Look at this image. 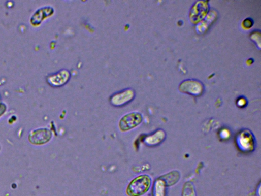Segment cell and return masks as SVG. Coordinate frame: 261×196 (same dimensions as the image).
<instances>
[{"label":"cell","instance_id":"cell-1","mask_svg":"<svg viewBox=\"0 0 261 196\" xmlns=\"http://www.w3.org/2000/svg\"><path fill=\"white\" fill-rule=\"evenodd\" d=\"M152 184V178L149 175H139L129 181L125 194L127 196H144L149 191Z\"/></svg>","mask_w":261,"mask_h":196},{"label":"cell","instance_id":"cell-2","mask_svg":"<svg viewBox=\"0 0 261 196\" xmlns=\"http://www.w3.org/2000/svg\"><path fill=\"white\" fill-rule=\"evenodd\" d=\"M235 143L237 148L244 153L252 152L256 146L254 135L250 130L247 129L241 130L237 134Z\"/></svg>","mask_w":261,"mask_h":196},{"label":"cell","instance_id":"cell-3","mask_svg":"<svg viewBox=\"0 0 261 196\" xmlns=\"http://www.w3.org/2000/svg\"><path fill=\"white\" fill-rule=\"evenodd\" d=\"M143 121V116L139 112L125 114L119 120L118 127L121 133H127L139 127Z\"/></svg>","mask_w":261,"mask_h":196},{"label":"cell","instance_id":"cell-4","mask_svg":"<svg viewBox=\"0 0 261 196\" xmlns=\"http://www.w3.org/2000/svg\"><path fill=\"white\" fill-rule=\"evenodd\" d=\"M53 138L52 130L48 128H40L31 130L28 136L30 144L41 146L50 143Z\"/></svg>","mask_w":261,"mask_h":196},{"label":"cell","instance_id":"cell-5","mask_svg":"<svg viewBox=\"0 0 261 196\" xmlns=\"http://www.w3.org/2000/svg\"><path fill=\"white\" fill-rule=\"evenodd\" d=\"M135 95L134 89H123L113 94L110 97V103L115 107H122L132 102L135 99Z\"/></svg>","mask_w":261,"mask_h":196},{"label":"cell","instance_id":"cell-6","mask_svg":"<svg viewBox=\"0 0 261 196\" xmlns=\"http://www.w3.org/2000/svg\"><path fill=\"white\" fill-rule=\"evenodd\" d=\"M70 79V72L67 70H61L49 75L47 78V81L53 87H60L66 84Z\"/></svg>","mask_w":261,"mask_h":196},{"label":"cell","instance_id":"cell-7","mask_svg":"<svg viewBox=\"0 0 261 196\" xmlns=\"http://www.w3.org/2000/svg\"><path fill=\"white\" fill-rule=\"evenodd\" d=\"M54 10L50 7H43L39 9L32 15L30 18V23L32 26H38L47 18L51 16Z\"/></svg>","mask_w":261,"mask_h":196},{"label":"cell","instance_id":"cell-8","mask_svg":"<svg viewBox=\"0 0 261 196\" xmlns=\"http://www.w3.org/2000/svg\"><path fill=\"white\" fill-rule=\"evenodd\" d=\"M166 137V132L162 129H158L147 136L144 139V143L147 146L154 147L161 144Z\"/></svg>","mask_w":261,"mask_h":196},{"label":"cell","instance_id":"cell-9","mask_svg":"<svg viewBox=\"0 0 261 196\" xmlns=\"http://www.w3.org/2000/svg\"><path fill=\"white\" fill-rule=\"evenodd\" d=\"M167 187L165 181L158 177L152 184V196H167Z\"/></svg>","mask_w":261,"mask_h":196},{"label":"cell","instance_id":"cell-10","mask_svg":"<svg viewBox=\"0 0 261 196\" xmlns=\"http://www.w3.org/2000/svg\"><path fill=\"white\" fill-rule=\"evenodd\" d=\"M162 179L167 187L173 186L177 184L181 179L180 173L178 171H172L159 177Z\"/></svg>","mask_w":261,"mask_h":196},{"label":"cell","instance_id":"cell-11","mask_svg":"<svg viewBox=\"0 0 261 196\" xmlns=\"http://www.w3.org/2000/svg\"><path fill=\"white\" fill-rule=\"evenodd\" d=\"M181 196H197L195 187L193 183L187 181L184 184Z\"/></svg>","mask_w":261,"mask_h":196},{"label":"cell","instance_id":"cell-12","mask_svg":"<svg viewBox=\"0 0 261 196\" xmlns=\"http://www.w3.org/2000/svg\"><path fill=\"white\" fill-rule=\"evenodd\" d=\"M218 136L221 140L226 141L230 138L231 134L229 129L223 128L219 132Z\"/></svg>","mask_w":261,"mask_h":196},{"label":"cell","instance_id":"cell-13","mask_svg":"<svg viewBox=\"0 0 261 196\" xmlns=\"http://www.w3.org/2000/svg\"><path fill=\"white\" fill-rule=\"evenodd\" d=\"M236 105L240 108H244L247 105V101L243 96L239 97L237 100Z\"/></svg>","mask_w":261,"mask_h":196},{"label":"cell","instance_id":"cell-14","mask_svg":"<svg viewBox=\"0 0 261 196\" xmlns=\"http://www.w3.org/2000/svg\"><path fill=\"white\" fill-rule=\"evenodd\" d=\"M7 106L3 103H0V118H1L7 111Z\"/></svg>","mask_w":261,"mask_h":196},{"label":"cell","instance_id":"cell-15","mask_svg":"<svg viewBox=\"0 0 261 196\" xmlns=\"http://www.w3.org/2000/svg\"><path fill=\"white\" fill-rule=\"evenodd\" d=\"M252 21L250 19H247L243 22V26L246 28H248L252 26Z\"/></svg>","mask_w":261,"mask_h":196},{"label":"cell","instance_id":"cell-16","mask_svg":"<svg viewBox=\"0 0 261 196\" xmlns=\"http://www.w3.org/2000/svg\"><path fill=\"white\" fill-rule=\"evenodd\" d=\"M257 194L258 196H260V185H259V187H258V189H257Z\"/></svg>","mask_w":261,"mask_h":196},{"label":"cell","instance_id":"cell-17","mask_svg":"<svg viewBox=\"0 0 261 196\" xmlns=\"http://www.w3.org/2000/svg\"><path fill=\"white\" fill-rule=\"evenodd\" d=\"M1 150H2V146H1V145H0V151H1Z\"/></svg>","mask_w":261,"mask_h":196},{"label":"cell","instance_id":"cell-18","mask_svg":"<svg viewBox=\"0 0 261 196\" xmlns=\"http://www.w3.org/2000/svg\"><path fill=\"white\" fill-rule=\"evenodd\" d=\"M0 100H1V96H0Z\"/></svg>","mask_w":261,"mask_h":196}]
</instances>
